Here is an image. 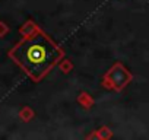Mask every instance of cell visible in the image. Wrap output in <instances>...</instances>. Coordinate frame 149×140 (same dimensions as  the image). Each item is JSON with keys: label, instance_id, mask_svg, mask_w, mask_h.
Returning <instances> with one entry per match:
<instances>
[{"label": "cell", "instance_id": "52a82bcc", "mask_svg": "<svg viewBox=\"0 0 149 140\" xmlns=\"http://www.w3.org/2000/svg\"><path fill=\"white\" fill-rule=\"evenodd\" d=\"M19 118H21L22 121H25V123L31 121V120L34 118V110H32L31 107H24V108L19 111Z\"/></svg>", "mask_w": 149, "mask_h": 140}, {"label": "cell", "instance_id": "6da1fadb", "mask_svg": "<svg viewBox=\"0 0 149 140\" xmlns=\"http://www.w3.org/2000/svg\"><path fill=\"white\" fill-rule=\"evenodd\" d=\"M8 55L34 82H41L64 57V51L42 29H38L31 37H22Z\"/></svg>", "mask_w": 149, "mask_h": 140}, {"label": "cell", "instance_id": "3957f363", "mask_svg": "<svg viewBox=\"0 0 149 140\" xmlns=\"http://www.w3.org/2000/svg\"><path fill=\"white\" fill-rule=\"evenodd\" d=\"M38 29H40L38 25H37L32 19H28L24 25H21V28H19V34H21L22 37H31V35H34Z\"/></svg>", "mask_w": 149, "mask_h": 140}, {"label": "cell", "instance_id": "277c9868", "mask_svg": "<svg viewBox=\"0 0 149 140\" xmlns=\"http://www.w3.org/2000/svg\"><path fill=\"white\" fill-rule=\"evenodd\" d=\"M78 102L85 108V110H89V108H92L94 107V98L88 94V92H81L79 95H78Z\"/></svg>", "mask_w": 149, "mask_h": 140}, {"label": "cell", "instance_id": "8992f818", "mask_svg": "<svg viewBox=\"0 0 149 140\" xmlns=\"http://www.w3.org/2000/svg\"><path fill=\"white\" fill-rule=\"evenodd\" d=\"M58 69H60L61 73L67 75V73H70L72 70H73V63H72L70 60H67V58L63 57V58L58 61Z\"/></svg>", "mask_w": 149, "mask_h": 140}, {"label": "cell", "instance_id": "5b68a950", "mask_svg": "<svg viewBox=\"0 0 149 140\" xmlns=\"http://www.w3.org/2000/svg\"><path fill=\"white\" fill-rule=\"evenodd\" d=\"M111 136H113V133H111V130H110L108 127H101V128H98L95 133L89 134V136H88V139H100V140H107V139H111Z\"/></svg>", "mask_w": 149, "mask_h": 140}, {"label": "cell", "instance_id": "7a4b0ae2", "mask_svg": "<svg viewBox=\"0 0 149 140\" xmlns=\"http://www.w3.org/2000/svg\"><path fill=\"white\" fill-rule=\"evenodd\" d=\"M132 79H133V76L124 67V64L123 63H116L104 75L102 86L110 89V91H121L132 82Z\"/></svg>", "mask_w": 149, "mask_h": 140}, {"label": "cell", "instance_id": "ba28073f", "mask_svg": "<svg viewBox=\"0 0 149 140\" xmlns=\"http://www.w3.org/2000/svg\"><path fill=\"white\" fill-rule=\"evenodd\" d=\"M8 32H9V26L5 22H0V38H3Z\"/></svg>", "mask_w": 149, "mask_h": 140}]
</instances>
